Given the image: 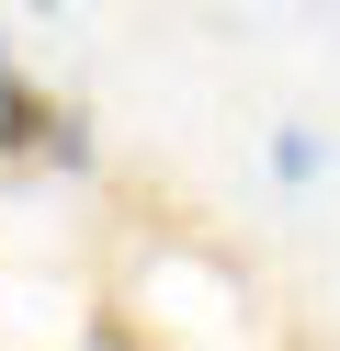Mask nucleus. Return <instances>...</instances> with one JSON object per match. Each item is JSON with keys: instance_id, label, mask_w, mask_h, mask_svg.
Here are the masks:
<instances>
[{"instance_id": "nucleus-1", "label": "nucleus", "mask_w": 340, "mask_h": 351, "mask_svg": "<svg viewBox=\"0 0 340 351\" xmlns=\"http://www.w3.org/2000/svg\"><path fill=\"white\" fill-rule=\"evenodd\" d=\"M0 147H12V159H34V147H45V159H80V125H68L57 102L34 91V80L0 69Z\"/></svg>"}]
</instances>
